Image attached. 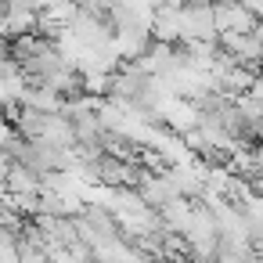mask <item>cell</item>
I'll use <instances>...</instances> for the list:
<instances>
[{
	"mask_svg": "<svg viewBox=\"0 0 263 263\" xmlns=\"http://www.w3.org/2000/svg\"><path fill=\"white\" fill-rule=\"evenodd\" d=\"M180 44H198V40H216L213 26V4H180Z\"/></svg>",
	"mask_w": 263,
	"mask_h": 263,
	"instance_id": "6da1fadb",
	"label": "cell"
},
{
	"mask_svg": "<svg viewBox=\"0 0 263 263\" xmlns=\"http://www.w3.org/2000/svg\"><path fill=\"white\" fill-rule=\"evenodd\" d=\"M69 33H72V36L80 40V47H87V51H105L108 40H112V26H108L105 18L83 11V8H76V15L69 18Z\"/></svg>",
	"mask_w": 263,
	"mask_h": 263,
	"instance_id": "7a4b0ae2",
	"label": "cell"
},
{
	"mask_svg": "<svg viewBox=\"0 0 263 263\" xmlns=\"http://www.w3.org/2000/svg\"><path fill=\"white\" fill-rule=\"evenodd\" d=\"M213 26H216V33H252V29H259V18L249 15L238 0H216Z\"/></svg>",
	"mask_w": 263,
	"mask_h": 263,
	"instance_id": "3957f363",
	"label": "cell"
},
{
	"mask_svg": "<svg viewBox=\"0 0 263 263\" xmlns=\"http://www.w3.org/2000/svg\"><path fill=\"white\" fill-rule=\"evenodd\" d=\"M216 47L234 62H259V29L252 33H216Z\"/></svg>",
	"mask_w": 263,
	"mask_h": 263,
	"instance_id": "277c9868",
	"label": "cell"
},
{
	"mask_svg": "<svg viewBox=\"0 0 263 263\" xmlns=\"http://www.w3.org/2000/svg\"><path fill=\"white\" fill-rule=\"evenodd\" d=\"M0 184H4L8 195H36V191H40V173H33V170L22 166V162H11Z\"/></svg>",
	"mask_w": 263,
	"mask_h": 263,
	"instance_id": "5b68a950",
	"label": "cell"
},
{
	"mask_svg": "<svg viewBox=\"0 0 263 263\" xmlns=\"http://www.w3.org/2000/svg\"><path fill=\"white\" fill-rule=\"evenodd\" d=\"M47 4V0H4L8 11H40Z\"/></svg>",
	"mask_w": 263,
	"mask_h": 263,
	"instance_id": "8992f818",
	"label": "cell"
}]
</instances>
